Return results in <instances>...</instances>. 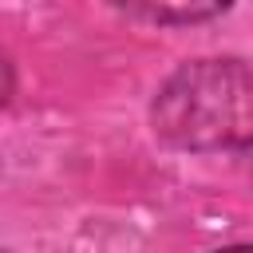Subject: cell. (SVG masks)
I'll return each mask as SVG.
<instances>
[{
  "label": "cell",
  "instance_id": "cell-1",
  "mask_svg": "<svg viewBox=\"0 0 253 253\" xmlns=\"http://www.w3.org/2000/svg\"><path fill=\"white\" fill-rule=\"evenodd\" d=\"M249 95L245 59L182 63L154 95V134L182 150H241L249 142Z\"/></svg>",
  "mask_w": 253,
  "mask_h": 253
},
{
  "label": "cell",
  "instance_id": "cell-2",
  "mask_svg": "<svg viewBox=\"0 0 253 253\" xmlns=\"http://www.w3.org/2000/svg\"><path fill=\"white\" fill-rule=\"evenodd\" d=\"M12 91H16V71H12L8 51H0V107L12 99Z\"/></svg>",
  "mask_w": 253,
  "mask_h": 253
},
{
  "label": "cell",
  "instance_id": "cell-3",
  "mask_svg": "<svg viewBox=\"0 0 253 253\" xmlns=\"http://www.w3.org/2000/svg\"><path fill=\"white\" fill-rule=\"evenodd\" d=\"M217 253H253L249 245H229V249H217Z\"/></svg>",
  "mask_w": 253,
  "mask_h": 253
}]
</instances>
